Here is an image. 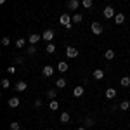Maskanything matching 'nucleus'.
Segmentation results:
<instances>
[{"label": "nucleus", "instance_id": "nucleus-2", "mask_svg": "<svg viewBox=\"0 0 130 130\" xmlns=\"http://www.w3.org/2000/svg\"><path fill=\"white\" fill-rule=\"evenodd\" d=\"M90 30H92L94 35H101V33H102V24H101V23H92V24H90Z\"/></svg>", "mask_w": 130, "mask_h": 130}, {"label": "nucleus", "instance_id": "nucleus-9", "mask_svg": "<svg viewBox=\"0 0 130 130\" xmlns=\"http://www.w3.org/2000/svg\"><path fill=\"white\" fill-rule=\"evenodd\" d=\"M68 7H70L71 10H76L80 7V2H78V0H70V2H68Z\"/></svg>", "mask_w": 130, "mask_h": 130}, {"label": "nucleus", "instance_id": "nucleus-10", "mask_svg": "<svg viewBox=\"0 0 130 130\" xmlns=\"http://www.w3.org/2000/svg\"><path fill=\"white\" fill-rule=\"evenodd\" d=\"M83 92H85L83 87L78 85V87H75V90H73V95H75V97H82V95H83Z\"/></svg>", "mask_w": 130, "mask_h": 130}, {"label": "nucleus", "instance_id": "nucleus-30", "mask_svg": "<svg viewBox=\"0 0 130 130\" xmlns=\"http://www.w3.org/2000/svg\"><path fill=\"white\" fill-rule=\"evenodd\" d=\"M9 43H10L9 37H2V45H9Z\"/></svg>", "mask_w": 130, "mask_h": 130}, {"label": "nucleus", "instance_id": "nucleus-24", "mask_svg": "<svg viewBox=\"0 0 130 130\" xmlns=\"http://www.w3.org/2000/svg\"><path fill=\"white\" fill-rule=\"evenodd\" d=\"M120 108H121V111H127L130 108V102H128V101H123V102L120 104Z\"/></svg>", "mask_w": 130, "mask_h": 130}, {"label": "nucleus", "instance_id": "nucleus-22", "mask_svg": "<svg viewBox=\"0 0 130 130\" xmlns=\"http://www.w3.org/2000/svg\"><path fill=\"white\" fill-rule=\"evenodd\" d=\"M120 82H121V87H128V85H130V78H128V76H123Z\"/></svg>", "mask_w": 130, "mask_h": 130}, {"label": "nucleus", "instance_id": "nucleus-12", "mask_svg": "<svg viewBox=\"0 0 130 130\" xmlns=\"http://www.w3.org/2000/svg\"><path fill=\"white\" fill-rule=\"evenodd\" d=\"M94 78H95V80H102V78H104V71L102 70H94Z\"/></svg>", "mask_w": 130, "mask_h": 130}, {"label": "nucleus", "instance_id": "nucleus-20", "mask_svg": "<svg viewBox=\"0 0 130 130\" xmlns=\"http://www.w3.org/2000/svg\"><path fill=\"white\" fill-rule=\"evenodd\" d=\"M24 43H26L24 38H18V40H16V47H18V49H23V47H24Z\"/></svg>", "mask_w": 130, "mask_h": 130}, {"label": "nucleus", "instance_id": "nucleus-7", "mask_svg": "<svg viewBox=\"0 0 130 130\" xmlns=\"http://www.w3.org/2000/svg\"><path fill=\"white\" fill-rule=\"evenodd\" d=\"M66 56L68 57H76L78 56V50L75 49V47H66Z\"/></svg>", "mask_w": 130, "mask_h": 130}, {"label": "nucleus", "instance_id": "nucleus-35", "mask_svg": "<svg viewBox=\"0 0 130 130\" xmlns=\"http://www.w3.org/2000/svg\"><path fill=\"white\" fill-rule=\"evenodd\" d=\"M4 2H5V0H0V4H4Z\"/></svg>", "mask_w": 130, "mask_h": 130}, {"label": "nucleus", "instance_id": "nucleus-31", "mask_svg": "<svg viewBox=\"0 0 130 130\" xmlns=\"http://www.w3.org/2000/svg\"><path fill=\"white\" fill-rule=\"evenodd\" d=\"M83 7H92V0H83Z\"/></svg>", "mask_w": 130, "mask_h": 130}, {"label": "nucleus", "instance_id": "nucleus-32", "mask_svg": "<svg viewBox=\"0 0 130 130\" xmlns=\"http://www.w3.org/2000/svg\"><path fill=\"white\" fill-rule=\"evenodd\" d=\"M7 71L12 75V73H16V68H14V66H9V68H7Z\"/></svg>", "mask_w": 130, "mask_h": 130}, {"label": "nucleus", "instance_id": "nucleus-6", "mask_svg": "<svg viewBox=\"0 0 130 130\" xmlns=\"http://www.w3.org/2000/svg\"><path fill=\"white\" fill-rule=\"evenodd\" d=\"M26 89H28V83L24 80H19L16 83V90H18V92H23V90H26Z\"/></svg>", "mask_w": 130, "mask_h": 130}, {"label": "nucleus", "instance_id": "nucleus-25", "mask_svg": "<svg viewBox=\"0 0 130 130\" xmlns=\"http://www.w3.org/2000/svg\"><path fill=\"white\" fill-rule=\"evenodd\" d=\"M10 130H21V125L18 121H10Z\"/></svg>", "mask_w": 130, "mask_h": 130}, {"label": "nucleus", "instance_id": "nucleus-33", "mask_svg": "<svg viewBox=\"0 0 130 130\" xmlns=\"http://www.w3.org/2000/svg\"><path fill=\"white\" fill-rule=\"evenodd\" d=\"M35 106H37V108H40V106H42V99H37V101H35Z\"/></svg>", "mask_w": 130, "mask_h": 130}, {"label": "nucleus", "instance_id": "nucleus-3", "mask_svg": "<svg viewBox=\"0 0 130 130\" xmlns=\"http://www.w3.org/2000/svg\"><path fill=\"white\" fill-rule=\"evenodd\" d=\"M102 14H104V18H106V19H111V18H115V16H116V14H115V9H113L111 5H108L106 9L102 10Z\"/></svg>", "mask_w": 130, "mask_h": 130}, {"label": "nucleus", "instance_id": "nucleus-5", "mask_svg": "<svg viewBox=\"0 0 130 130\" xmlns=\"http://www.w3.org/2000/svg\"><path fill=\"white\" fill-rule=\"evenodd\" d=\"M42 38H43V40H47L50 43L52 38H54V31H52V30H45V31H43V35H42Z\"/></svg>", "mask_w": 130, "mask_h": 130}, {"label": "nucleus", "instance_id": "nucleus-29", "mask_svg": "<svg viewBox=\"0 0 130 130\" xmlns=\"http://www.w3.org/2000/svg\"><path fill=\"white\" fill-rule=\"evenodd\" d=\"M26 52H28V54H35V52H37V47H35V45H30V47L26 49Z\"/></svg>", "mask_w": 130, "mask_h": 130}, {"label": "nucleus", "instance_id": "nucleus-4", "mask_svg": "<svg viewBox=\"0 0 130 130\" xmlns=\"http://www.w3.org/2000/svg\"><path fill=\"white\" fill-rule=\"evenodd\" d=\"M42 75H43V76H47V78H49V76H52V75H54V66H43Z\"/></svg>", "mask_w": 130, "mask_h": 130}, {"label": "nucleus", "instance_id": "nucleus-17", "mask_svg": "<svg viewBox=\"0 0 130 130\" xmlns=\"http://www.w3.org/2000/svg\"><path fill=\"white\" fill-rule=\"evenodd\" d=\"M104 57H106V59H108V61H111V59H113V57H115V50H106V52H104Z\"/></svg>", "mask_w": 130, "mask_h": 130}, {"label": "nucleus", "instance_id": "nucleus-26", "mask_svg": "<svg viewBox=\"0 0 130 130\" xmlns=\"http://www.w3.org/2000/svg\"><path fill=\"white\" fill-rule=\"evenodd\" d=\"M56 95H57V92H56V90H49V92H47V97H49L50 101L56 99Z\"/></svg>", "mask_w": 130, "mask_h": 130}, {"label": "nucleus", "instance_id": "nucleus-15", "mask_svg": "<svg viewBox=\"0 0 130 130\" xmlns=\"http://www.w3.org/2000/svg\"><path fill=\"white\" fill-rule=\"evenodd\" d=\"M68 68H70V66H68V64H66V62H64V61H62V62H59V64H57V70H59L61 73H64V71H68Z\"/></svg>", "mask_w": 130, "mask_h": 130}, {"label": "nucleus", "instance_id": "nucleus-8", "mask_svg": "<svg viewBox=\"0 0 130 130\" xmlns=\"http://www.w3.org/2000/svg\"><path fill=\"white\" fill-rule=\"evenodd\" d=\"M40 38H42V37H40V35H37V33H33V35H30V37H28V40H30L31 45H37Z\"/></svg>", "mask_w": 130, "mask_h": 130}, {"label": "nucleus", "instance_id": "nucleus-28", "mask_svg": "<svg viewBox=\"0 0 130 130\" xmlns=\"http://www.w3.org/2000/svg\"><path fill=\"white\" fill-rule=\"evenodd\" d=\"M2 87H4V89H9V87H10V82L7 80V78H2Z\"/></svg>", "mask_w": 130, "mask_h": 130}, {"label": "nucleus", "instance_id": "nucleus-34", "mask_svg": "<svg viewBox=\"0 0 130 130\" xmlns=\"http://www.w3.org/2000/svg\"><path fill=\"white\" fill-rule=\"evenodd\" d=\"M76 130H87V127H78Z\"/></svg>", "mask_w": 130, "mask_h": 130}, {"label": "nucleus", "instance_id": "nucleus-19", "mask_svg": "<svg viewBox=\"0 0 130 130\" xmlns=\"http://www.w3.org/2000/svg\"><path fill=\"white\" fill-rule=\"evenodd\" d=\"M71 19H73V23H82V19H83V18H82L80 12H76V14H73V18H71Z\"/></svg>", "mask_w": 130, "mask_h": 130}, {"label": "nucleus", "instance_id": "nucleus-21", "mask_svg": "<svg viewBox=\"0 0 130 130\" xmlns=\"http://www.w3.org/2000/svg\"><path fill=\"white\" fill-rule=\"evenodd\" d=\"M56 85H57L59 89H64V87H66V80H64V78H59V80H56Z\"/></svg>", "mask_w": 130, "mask_h": 130}, {"label": "nucleus", "instance_id": "nucleus-11", "mask_svg": "<svg viewBox=\"0 0 130 130\" xmlns=\"http://www.w3.org/2000/svg\"><path fill=\"white\" fill-rule=\"evenodd\" d=\"M7 104H9V108H18V106H19V99H18V97H10Z\"/></svg>", "mask_w": 130, "mask_h": 130}, {"label": "nucleus", "instance_id": "nucleus-27", "mask_svg": "<svg viewBox=\"0 0 130 130\" xmlns=\"http://www.w3.org/2000/svg\"><path fill=\"white\" fill-rule=\"evenodd\" d=\"M85 127H87V128H89V127H94V120H92V118H85Z\"/></svg>", "mask_w": 130, "mask_h": 130}, {"label": "nucleus", "instance_id": "nucleus-23", "mask_svg": "<svg viewBox=\"0 0 130 130\" xmlns=\"http://www.w3.org/2000/svg\"><path fill=\"white\" fill-rule=\"evenodd\" d=\"M47 52H49V54H54V52H56V45H54V43H52V42H50L49 45H47Z\"/></svg>", "mask_w": 130, "mask_h": 130}, {"label": "nucleus", "instance_id": "nucleus-13", "mask_svg": "<svg viewBox=\"0 0 130 130\" xmlns=\"http://www.w3.org/2000/svg\"><path fill=\"white\" fill-rule=\"evenodd\" d=\"M115 23H116V24H121V23H125V14H116V16H115Z\"/></svg>", "mask_w": 130, "mask_h": 130}, {"label": "nucleus", "instance_id": "nucleus-16", "mask_svg": "<svg viewBox=\"0 0 130 130\" xmlns=\"http://www.w3.org/2000/svg\"><path fill=\"white\" fill-rule=\"evenodd\" d=\"M49 108H50V109H52V111H56V109H57V108H59V102H57V101H56V99H52V101H50V102H49Z\"/></svg>", "mask_w": 130, "mask_h": 130}, {"label": "nucleus", "instance_id": "nucleus-14", "mask_svg": "<svg viewBox=\"0 0 130 130\" xmlns=\"http://www.w3.org/2000/svg\"><path fill=\"white\" fill-rule=\"evenodd\" d=\"M106 97H108V99H115V97H116V90L115 89H108L106 90Z\"/></svg>", "mask_w": 130, "mask_h": 130}, {"label": "nucleus", "instance_id": "nucleus-18", "mask_svg": "<svg viewBox=\"0 0 130 130\" xmlns=\"http://www.w3.org/2000/svg\"><path fill=\"white\" fill-rule=\"evenodd\" d=\"M61 123H70V113H62L61 115Z\"/></svg>", "mask_w": 130, "mask_h": 130}, {"label": "nucleus", "instance_id": "nucleus-1", "mask_svg": "<svg viewBox=\"0 0 130 130\" xmlns=\"http://www.w3.org/2000/svg\"><path fill=\"white\" fill-rule=\"evenodd\" d=\"M59 21H61V24H64V26H66V30H70L71 26H73V24H71V23H73V19H71L68 14H61Z\"/></svg>", "mask_w": 130, "mask_h": 130}]
</instances>
